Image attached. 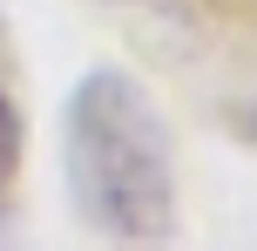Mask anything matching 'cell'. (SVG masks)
I'll return each mask as SVG.
<instances>
[{
  "instance_id": "1",
  "label": "cell",
  "mask_w": 257,
  "mask_h": 251,
  "mask_svg": "<svg viewBox=\"0 0 257 251\" xmlns=\"http://www.w3.org/2000/svg\"><path fill=\"white\" fill-rule=\"evenodd\" d=\"M68 197L81 224L115 244H163L176 231V156L163 109L136 75L88 68L68 95Z\"/></svg>"
},
{
  "instance_id": "2",
  "label": "cell",
  "mask_w": 257,
  "mask_h": 251,
  "mask_svg": "<svg viewBox=\"0 0 257 251\" xmlns=\"http://www.w3.org/2000/svg\"><path fill=\"white\" fill-rule=\"evenodd\" d=\"M21 149H27V136H21V109H14L7 89H0V204L14 197V184H21Z\"/></svg>"
}]
</instances>
